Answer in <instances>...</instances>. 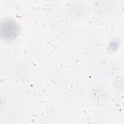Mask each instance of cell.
Masks as SVG:
<instances>
[{
    "label": "cell",
    "instance_id": "obj_1",
    "mask_svg": "<svg viewBox=\"0 0 124 124\" xmlns=\"http://www.w3.org/2000/svg\"><path fill=\"white\" fill-rule=\"evenodd\" d=\"M19 31L18 25L13 19H5L1 24V36L4 40H12L14 39L17 36Z\"/></svg>",
    "mask_w": 124,
    "mask_h": 124
}]
</instances>
